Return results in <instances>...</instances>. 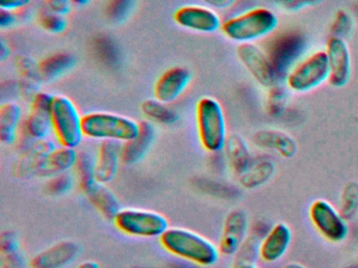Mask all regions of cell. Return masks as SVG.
<instances>
[{"mask_svg": "<svg viewBox=\"0 0 358 268\" xmlns=\"http://www.w3.org/2000/svg\"><path fill=\"white\" fill-rule=\"evenodd\" d=\"M160 242L171 255L202 267H213L222 255L219 245L187 228H169L160 237Z\"/></svg>", "mask_w": 358, "mask_h": 268, "instance_id": "obj_1", "label": "cell"}, {"mask_svg": "<svg viewBox=\"0 0 358 268\" xmlns=\"http://www.w3.org/2000/svg\"><path fill=\"white\" fill-rule=\"evenodd\" d=\"M278 23L280 19L275 12L265 6H255L224 21L221 29L231 41L255 43L273 35Z\"/></svg>", "mask_w": 358, "mask_h": 268, "instance_id": "obj_2", "label": "cell"}, {"mask_svg": "<svg viewBox=\"0 0 358 268\" xmlns=\"http://www.w3.org/2000/svg\"><path fill=\"white\" fill-rule=\"evenodd\" d=\"M199 140L209 153L224 150L227 142V123L221 103L211 96L201 98L196 107Z\"/></svg>", "mask_w": 358, "mask_h": 268, "instance_id": "obj_3", "label": "cell"}, {"mask_svg": "<svg viewBox=\"0 0 358 268\" xmlns=\"http://www.w3.org/2000/svg\"><path fill=\"white\" fill-rule=\"evenodd\" d=\"M83 129L85 137L101 142L115 140L123 144L137 135L140 123L117 113L96 111L83 115Z\"/></svg>", "mask_w": 358, "mask_h": 268, "instance_id": "obj_4", "label": "cell"}, {"mask_svg": "<svg viewBox=\"0 0 358 268\" xmlns=\"http://www.w3.org/2000/svg\"><path fill=\"white\" fill-rule=\"evenodd\" d=\"M330 66L326 50H318L303 57L285 75L287 87L295 94H307L329 82Z\"/></svg>", "mask_w": 358, "mask_h": 268, "instance_id": "obj_5", "label": "cell"}, {"mask_svg": "<svg viewBox=\"0 0 358 268\" xmlns=\"http://www.w3.org/2000/svg\"><path fill=\"white\" fill-rule=\"evenodd\" d=\"M54 96L37 92L31 100L30 112L22 121L16 146L20 152L28 150L37 140H45L53 131L51 109Z\"/></svg>", "mask_w": 358, "mask_h": 268, "instance_id": "obj_6", "label": "cell"}, {"mask_svg": "<svg viewBox=\"0 0 358 268\" xmlns=\"http://www.w3.org/2000/svg\"><path fill=\"white\" fill-rule=\"evenodd\" d=\"M51 119L53 132L60 146L74 149L80 146L85 137L83 117L70 98L54 96Z\"/></svg>", "mask_w": 358, "mask_h": 268, "instance_id": "obj_7", "label": "cell"}, {"mask_svg": "<svg viewBox=\"0 0 358 268\" xmlns=\"http://www.w3.org/2000/svg\"><path fill=\"white\" fill-rule=\"evenodd\" d=\"M114 223L123 234L141 238L161 237L169 228V220L162 214L135 207L121 209Z\"/></svg>", "mask_w": 358, "mask_h": 268, "instance_id": "obj_8", "label": "cell"}, {"mask_svg": "<svg viewBox=\"0 0 358 268\" xmlns=\"http://www.w3.org/2000/svg\"><path fill=\"white\" fill-rule=\"evenodd\" d=\"M309 218L316 232L328 242L338 244L349 236L348 220L326 199H316L311 203Z\"/></svg>", "mask_w": 358, "mask_h": 268, "instance_id": "obj_9", "label": "cell"}, {"mask_svg": "<svg viewBox=\"0 0 358 268\" xmlns=\"http://www.w3.org/2000/svg\"><path fill=\"white\" fill-rule=\"evenodd\" d=\"M305 47L303 36L299 31H288L274 36L268 44L267 52L278 75L287 73L301 60Z\"/></svg>", "mask_w": 358, "mask_h": 268, "instance_id": "obj_10", "label": "cell"}, {"mask_svg": "<svg viewBox=\"0 0 358 268\" xmlns=\"http://www.w3.org/2000/svg\"><path fill=\"white\" fill-rule=\"evenodd\" d=\"M238 60L250 73L251 77L266 88H272L278 81L276 73L267 52L255 43L240 44L236 50Z\"/></svg>", "mask_w": 358, "mask_h": 268, "instance_id": "obj_11", "label": "cell"}, {"mask_svg": "<svg viewBox=\"0 0 358 268\" xmlns=\"http://www.w3.org/2000/svg\"><path fill=\"white\" fill-rule=\"evenodd\" d=\"M173 20L179 27L202 34H213L222 27L220 15L209 6L187 4L173 14Z\"/></svg>", "mask_w": 358, "mask_h": 268, "instance_id": "obj_12", "label": "cell"}, {"mask_svg": "<svg viewBox=\"0 0 358 268\" xmlns=\"http://www.w3.org/2000/svg\"><path fill=\"white\" fill-rule=\"evenodd\" d=\"M324 50L330 66L329 83L333 87H343L351 79L352 61L349 45L343 38L331 36Z\"/></svg>", "mask_w": 358, "mask_h": 268, "instance_id": "obj_13", "label": "cell"}, {"mask_svg": "<svg viewBox=\"0 0 358 268\" xmlns=\"http://www.w3.org/2000/svg\"><path fill=\"white\" fill-rule=\"evenodd\" d=\"M249 234V218L242 209H234L226 216L219 241L222 255H236Z\"/></svg>", "mask_w": 358, "mask_h": 268, "instance_id": "obj_14", "label": "cell"}, {"mask_svg": "<svg viewBox=\"0 0 358 268\" xmlns=\"http://www.w3.org/2000/svg\"><path fill=\"white\" fill-rule=\"evenodd\" d=\"M292 242V230L285 222H278L272 225L257 249V255L264 263L272 264L280 261L290 247Z\"/></svg>", "mask_w": 358, "mask_h": 268, "instance_id": "obj_15", "label": "cell"}, {"mask_svg": "<svg viewBox=\"0 0 358 268\" xmlns=\"http://www.w3.org/2000/svg\"><path fill=\"white\" fill-rule=\"evenodd\" d=\"M192 77V73L186 67L175 66L167 69L155 84V98L166 104L175 102L187 89Z\"/></svg>", "mask_w": 358, "mask_h": 268, "instance_id": "obj_16", "label": "cell"}, {"mask_svg": "<svg viewBox=\"0 0 358 268\" xmlns=\"http://www.w3.org/2000/svg\"><path fill=\"white\" fill-rule=\"evenodd\" d=\"M81 253L75 241L64 240L39 251L31 259V268H64L74 263Z\"/></svg>", "mask_w": 358, "mask_h": 268, "instance_id": "obj_17", "label": "cell"}, {"mask_svg": "<svg viewBox=\"0 0 358 268\" xmlns=\"http://www.w3.org/2000/svg\"><path fill=\"white\" fill-rule=\"evenodd\" d=\"M56 146L51 140H37L28 150L20 154L13 168L15 177L27 178L38 176L48 156L55 150Z\"/></svg>", "mask_w": 358, "mask_h": 268, "instance_id": "obj_18", "label": "cell"}, {"mask_svg": "<svg viewBox=\"0 0 358 268\" xmlns=\"http://www.w3.org/2000/svg\"><path fill=\"white\" fill-rule=\"evenodd\" d=\"M156 140V128L152 121H140L137 135L129 142H123L121 149V161L123 165H133L140 163L150 152Z\"/></svg>", "mask_w": 358, "mask_h": 268, "instance_id": "obj_19", "label": "cell"}, {"mask_svg": "<svg viewBox=\"0 0 358 268\" xmlns=\"http://www.w3.org/2000/svg\"><path fill=\"white\" fill-rule=\"evenodd\" d=\"M122 142L102 140L96 153V178L102 184H108L116 177L121 161Z\"/></svg>", "mask_w": 358, "mask_h": 268, "instance_id": "obj_20", "label": "cell"}, {"mask_svg": "<svg viewBox=\"0 0 358 268\" xmlns=\"http://www.w3.org/2000/svg\"><path fill=\"white\" fill-rule=\"evenodd\" d=\"M253 142L259 148L274 150L284 158H292L299 149L292 136L278 130H261L253 136Z\"/></svg>", "mask_w": 358, "mask_h": 268, "instance_id": "obj_21", "label": "cell"}, {"mask_svg": "<svg viewBox=\"0 0 358 268\" xmlns=\"http://www.w3.org/2000/svg\"><path fill=\"white\" fill-rule=\"evenodd\" d=\"M22 121V107L17 103H3L0 106V142L6 146L16 144Z\"/></svg>", "mask_w": 358, "mask_h": 268, "instance_id": "obj_22", "label": "cell"}, {"mask_svg": "<svg viewBox=\"0 0 358 268\" xmlns=\"http://www.w3.org/2000/svg\"><path fill=\"white\" fill-rule=\"evenodd\" d=\"M224 150L230 169L238 177L242 176L252 165L253 158L250 149L246 140L238 134L228 136Z\"/></svg>", "mask_w": 358, "mask_h": 268, "instance_id": "obj_23", "label": "cell"}, {"mask_svg": "<svg viewBox=\"0 0 358 268\" xmlns=\"http://www.w3.org/2000/svg\"><path fill=\"white\" fill-rule=\"evenodd\" d=\"M78 152L74 148L60 146L48 156L45 165L39 172L38 177L50 178L58 174L66 173L74 169Z\"/></svg>", "mask_w": 358, "mask_h": 268, "instance_id": "obj_24", "label": "cell"}, {"mask_svg": "<svg viewBox=\"0 0 358 268\" xmlns=\"http://www.w3.org/2000/svg\"><path fill=\"white\" fill-rule=\"evenodd\" d=\"M92 204L100 211L102 216L114 221L119 211H121L118 197L106 184L98 182L87 194Z\"/></svg>", "mask_w": 358, "mask_h": 268, "instance_id": "obj_25", "label": "cell"}, {"mask_svg": "<svg viewBox=\"0 0 358 268\" xmlns=\"http://www.w3.org/2000/svg\"><path fill=\"white\" fill-rule=\"evenodd\" d=\"M76 58L69 52H58L38 63L39 75L43 82L53 81L73 68Z\"/></svg>", "mask_w": 358, "mask_h": 268, "instance_id": "obj_26", "label": "cell"}, {"mask_svg": "<svg viewBox=\"0 0 358 268\" xmlns=\"http://www.w3.org/2000/svg\"><path fill=\"white\" fill-rule=\"evenodd\" d=\"M74 171L79 188L87 195L98 184L96 178V154L87 150L78 152Z\"/></svg>", "mask_w": 358, "mask_h": 268, "instance_id": "obj_27", "label": "cell"}, {"mask_svg": "<svg viewBox=\"0 0 358 268\" xmlns=\"http://www.w3.org/2000/svg\"><path fill=\"white\" fill-rule=\"evenodd\" d=\"M275 165L270 161H253L251 167L238 177V181L246 188H255L265 184L274 175Z\"/></svg>", "mask_w": 358, "mask_h": 268, "instance_id": "obj_28", "label": "cell"}, {"mask_svg": "<svg viewBox=\"0 0 358 268\" xmlns=\"http://www.w3.org/2000/svg\"><path fill=\"white\" fill-rule=\"evenodd\" d=\"M142 112L150 121L164 125H171L179 119V115L166 103L152 98L146 100L141 105Z\"/></svg>", "mask_w": 358, "mask_h": 268, "instance_id": "obj_29", "label": "cell"}, {"mask_svg": "<svg viewBox=\"0 0 358 268\" xmlns=\"http://www.w3.org/2000/svg\"><path fill=\"white\" fill-rule=\"evenodd\" d=\"M94 50L97 58L108 66L118 64L121 59L118 45L110 38L99 36L94 41Z\"/></svg>", "mask_w": 358, "mask_h": 268, "instance_id": "obj_30", "label": "cell"}, {"mask_svg": "<svg viewBox=\"0 0 358 268\" xmlns=\"http://www.w3.org/2000/svg\"><path fill=\"white\" fill-rule=\"evenodd\" d=\"M341 205L339 211L347 220H352L358 215V184L349 182L341 192Z\"/></svg>", "mask_w": 358, "mask_h": 268, "instance_id": "obj_31", "label": "cell"}, {"mask_svg": "<svg viewBox=\"0 0 358 268\" xmlns=\"http://www.w3.org/2000/svg\"><path fill=\"white\" fill-rule=\"evenodd\" d=\"M75 184V177L70 172L48 178L45 192L51 196H64L71 192Z\"/></svg>", "mask_w": 358, "mask_h": 268, "instance_id": "obj_32", "label": "cell"}, {"mask_svg": "<svg viewBox=\"0 0 358 268\" xmlns=\"http://www.w3.org/2000/svg\"><path fill=\"white\" fill-rule=\"evenodd\" d=\"M39 24L43 29L51 34H62L68 27V21L62 15L56 14L45 8L38 16Z\"/></svg>", "mask_w": 358, "mask_h": 268, "instance_id": "obj_33", "label": "cell"}, {"mask_svg": "<svg viewBox=\"0 0 358 268\" xmlns=\"http://www.w3.org/2000/svg\"><path fill=\"white\" fill-rule=\"evenodd\" d=\"M136 0H108L106 15L113 22H122L131 14Z\"/></svg>", "mask_w": 358, "mask_h": 268, "instance_id": "obj_34", "label": "cell"}, {"mask_svg": "<svg viewBox=\"0 0 358 268\" xmlns=\"http://www.w3.org/2000/svg\"><path fill=\"white\" fill-rule=\"evenodd\" d=\"M20 251V239L15 230H7L0 234V253H14Z\"/></svg>", "mask_w": 358, "mask_h": 268, "instance_id": "obj_35", "label": "cell"}, {"mask_svg": "<svg viewBox=\"0 0 358 268\" xmlns=\"http://www.w3.org/2000/svg\"><path fill=\"white\" fill-rule=\"evenodd\" d=\"M1 268H31V260H28L20 249L7 255H1Z\"/></svg>", "mask_w": 358, "mask_h": 268, "instance_id": "obj_36", "label": "cell"}, {"mask_svg": "<svg viewBox=\"0 0 358 268\" xmlns=\"http://www.w3.org/2000/svg\"><path fill=\"white\" fill-rule=\"evenodd\" d=\"M18 68L20 69L22 75L30 81H34L36 79L41 80L38 64H35L30 58H27V57L20 58L18 61Z\"/></svg>", "mask_w": 358, "mask_h": 268, "instance_id": "obj_37", "label": "cell"}, {"mask_svg": "<svg viewBox=\"0 0 358 268\" xmlns=\"http://www.w3.org/2000/svg\"><path fill=\"white\" fill-rule=\"evenodd\" d=\"M351 25L352 21L349 15L345 14L343 10H341V12H338V14H337L336 18H335L334 21L335 34L333 36L343 38V34H345V31H349Z\"/></svg>", "mask_w": 358, "mask_h": 268, "instance_id": "obj_38", "label": "cell"}, {"mask_svg": "<svg viewBox=\"0 0 358 268\" xmlns=\"http://www.w3.org/2000/svg\"><path fill=\"white\" fill-rule=\"evenodd\" d=\"M45 8L56 14L66 16L71 10L70 0H45Z\"/></svg>", "mask_w": 358, "mask_h": 268, "instance_id": "obj_39", "label": "cell"}, {"mask_svg": "<svg viewBox=\"0 0 358 268\" xmlns=\"http://www.w3.org/2000/svg\"><path fill=\"white\" fill-rule=\"evenodd\" d=\"M31 1L32 0H0V8L10 10V12H17L22 8H26Z\"/></svg>", "mask_w": 358, "mask_h": 268, "instance_id": "obj_40", "label": "cell"}, {"mask_svg": "<svg viewBox=\"0 0 358 268\" xmlns=\"http://www.w3.org/2000/svg\"><path fill=\"white\" fill-rule=\"evenodd\" d=\"M17 22L15 12H10V10H0V27L1 29H10L14 27Z\"/></svg>", "mask_w": 358, "mask_h": 268, "instance_id": "obj_41", "label": "cell"}, {"mask_svg": "<svg viewBox=\"0 0 358 268\" xmlns=\"http://www.w3.org/2000/svg\"><path fill=\"white\" fill-rule=\"evenodd\" d=\"M204 2L207 6L213 8V10H227L231 8L236 0H201Z\"/></svg>", "mask_w": 358, "mask_h": 268, "instance_id": "obj_42", "label": "cell"}, {"mask_svg": "<svg viewBox=\"0 0 358 268\" xmlns=\"http://www.w3.org/2000/svg\"><path fill=\"white\" fill-rule=\"evenodd\" d=\"M322 0H284V6L288 10H299L303 6H310V4L317 3Z\"/></svg>", "mask_w": 358, "mask_h": 268, "instance_id": "obj_43", "label": "cell"}, {"mask_svg": "<svg viewBox=\"0 0 358 268\" xmlns=\"http://www.w3.org/2000/svg\"><path fill=\"white\" fill-rule=\"evenodd\" d=\"M10 56V47L6 41L1 40V43H0V59L1 61H5L8 57Z\"/></svg>", "mask_w": 358, "mask_h": 268, "instance_id": "obj_44", "label": "cell"}, {"mask_svg": "<svg viewBox=\"0 0 358 268\" xmlns=\"http://www.w3.org/2000/svg\"><path fill=\"white\" fill-rule=\"evenodd\" d=\"M234 268H261L255 261L236 262Z\"/></svg>", "mask_w": 358, "mask_h": 268, "instance_id": "obj_45", "label": "cell"}, {"mask_svg": "<svg viewBox=\"0 0 358 268\" xmlns=\"http://www.w3.org/2000/svg\"><path fill=\"white\" fill-rule=\"evenodd\" d=\"M76 268H100V265L98 262L87 260V261L81 262Z\"/></svg>", "mask_w": 358, "mask_h": 268, "instance_id": "obj_46", "label": "cell"}, {"mask_svg": "<svg viewBox=\"0 0 358 268\" xmlns=\"http://www.w3.org/2000/svg\"><path fill=\"white\" fill-rule=\"evenodd\" d=\"M282 268H307L306 266H303V264L297 263V262H290V263H287L286 265Z\"/></svg>", "mask_w": 358, "mask_h": 268, "instance_id": "obj_47", "label": "cell"}, {"mask_svg": "<svg viewBox=\"0 0 358 268\" xmlns=\"http://www.w3.org/2000/svg\"><path fill=\"white\" fill-rule=\"evenodd\" d=\"M71 3L75 4V6H87L91 0H70Z\"/></svg>", "mask_w": 358, "mask_h": 268, "instance_id": "obj_48", "label": "cell"}]
</instances>
